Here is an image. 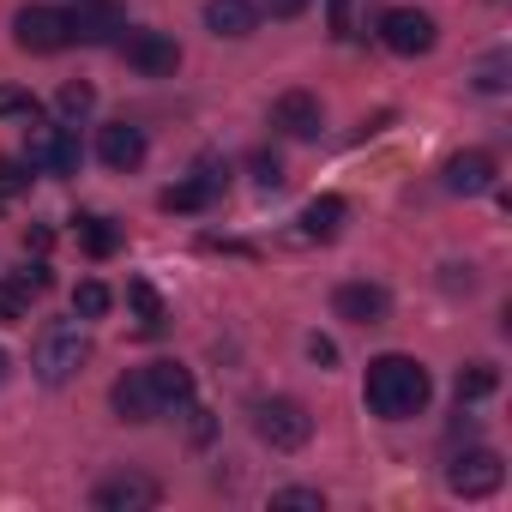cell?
Masks as SVG:
<instances>
[{"mask_svg":"<svg viewBox=\"0 0 512 512\" xmlns=\"http://www.w3.org/2000/svg\"><path fill=\"white\" fill-rule=\"evenodd\" d=\"M428 392H434V380H428V368L416 362V356H374L368 362V380H362V398H368V410L374 416H386V422H410V416H422L428 410Z\"/></svg>","mask_w":512,"mask_h":512,"instance_id":"1","label":"cell"},{"mask_svg":"<svg viewBox=\"0 0 512 512\" xmlns=\"http://www.w3.org/2000/svg\"><path fill=\"white\" fill-rule=\"evenodd\" d=\"M91 362V338H85V320H49L31 344V368L43 386H67L79 368Z\"/></svg>","mask_w":512,"mask_h":512,"instance_id":"2","label":"cell"},{"mask_svg":"<svg viewBox=\"0 0 512 512\" xmlns=\"http://www.w3.org/2000/svg\"><path fill=\"white\" fill-rule=\"evenodd\" d=\"M253 434H260L272 452H302L314 440V416L296 398H260L253 404Z\"/></svg>","mask_w":512,"mask_h":512,"instance_id":"3","label":"cell"},{"mask_svg":"<svg viewBox=\"0 0 512 512\" xmlns=\"http://www.w3.org/2000/svg\"><path fill=\"white\" fill-rule=\"evenodd\" d=\"M31 139H25V169L37 175H73L79 169V139L73 127H55V121H25Z\"/></svg>","mask_w":512,"mask_h":512,"instance_id":"4","label":"cell"},{"mask_svg":"<svg viewBox=\"0 0 512 512\" xmlns=\"http://www.w3.org/2000/svg\"><path fill=\"white\" fill-rule=\"evenodd\" d=\"M13 43L25 55H61L73 43V25H67L61 7H19L13 13Z\"/></svg>","mask_w":512,"mask_h":512,"instance_id":"5","label":"cell"},{"mask_svg":"<svg viewBox=\"0 0 512 512\" xmlns=\"http://www.w3.org/2000/svg\"><path fill=\"white\" fill-rule=\"evenodd\" d=\"M500 482H506V464H500V452H488V446H470V452H458V458L446 464V488L464 494V500H482V494H494Z\"/></svg>","mask_w":512,"mask_h":512,"instance_id":"6","label":"cell"},{"mask_svg":"<svg viewBox=\"0 0 512 512\" xmlns=\"http://www.w3.org/2000/svg\"><path fill=\"white\" fill-rule=\"evenodd\" d=\"M434 37H440V25H434L428 13H416V7H392V13H380V43H386L392 55H428Z\"/></svg>","mask_w":512,"mask_h":512,"instance_id":"7","label":"cell"},{"mask_svg":"<svg viewBox=\"0 0 512 512\" xmlns=\"http://www.w3.org/2000/svg\"><path fill=\"white\" fill-rule=\"evenodd\" d=\"M157 500H163V488H157L151 476H139V470L103 476V482H97V494H91V506H97V512H151Z\"/></svg>","mask_w":512,"mask_h":512,"instance_id":"8","label":"cell"},{"mask_svg":"<svg viewBox=\"0 0 512 512\" xmlns=\"http://www.w3.org/2000/svg\"><path fill=\"white\" fill-rule=\"evenodd\" d=\"M121 55H127V67L145 73V79H169V73L181 67V49H175V37H163V31H127V37H121Z\"/></svg>","mask_w":512,"mask_h":512,"instance_id":"9","label":"cell"},{"mask_svg":"<svg viewBox=\"0 0 512 512\" xmlns=\"http://www.w3.org/2000/svg\"><path fill=\"white\" fill-rule=\"evenodd\" d=\"M332 314H338V320H350V326H386L392 296H386V284L356 278V284H338V290H332Z\"/></svg>","mask_w":512,"mask_h":512,"instance_id":"10","label":"cell"},{"mask_svg":"<svg viewBox=\"0 0 512 512\" xmlns=\"http://www.w3.org/2000/svg\"><path fill=\"white\" fill-rule=\"evenodd\" d=\"M67 25H73V43H121L127 13L115 7V0H73Z\"/></svg>","mask_w":512,"mask_h":512,"instance_id":"11","label":"cell"},{"mask_svg":"<svg viewBox=\"0 0 512 512\" xmlns=\"http://www.w3.org/2000/svg\"><path fill=\"white\" fill-rule=\"evenodd\" d=\"M272 127H278L284 139H320L326 109H320V97H314V91H284V97L272 103Z\"/></svg>","mask_w":512,"mask_h":512,"instance_id":"12","label":"cell"},{"mask_svg":"<svg viewBox=\"0 0 512 512\" xmlns=\"http://www.w3.org/2000/svg\"><path fill=\"white\" fill-rule=\"evenodd\" d=\"M97 157H103V169L133 175L145 163V133L133 121H109V127H97Z\"/></svg>","mask_w":512,"mask_h":512,"instance_id":"13","label":"cell"},{"mask_svg":"<svg viewBox=\"0 0 512 512\" xmlns=\"http://www.w3.org/2000/svg\"><path fill=\"white\" fill-rule=\"evenodd\" d=\"M139 374H145V386H151L157 416H169V410H187V404H193V374H187L181 362H151V368H139Z\"/></svg>","mask_w":512,"mask_h":512,"instance_id":"14","label":"cell"},{"mask_svg":"<svg viewBox=\"0 0 512 512\" xmlns=\"http://www.w3.org/2000/svg\"><path fill=\"white\" fill-rule=\"evenodd\" d=\"M488 187H494V157H488V151H458V157H446V193L476 199V193H488Z\"/></svg>","mask_w":512,"mask_h":512,"instance_id":"15","label":"cell"},{"mask_svg":"<svg viewBox=\"0 0 512 512\" xmlns=\"http://www.w3.org/2000/svg\"><path fill=\"white\" fill-rule=\"evenodd\" d=\"M253 25H260L253 0H205V31L211 37H253Z\"/></svg>","mask_w":512,"mask_h":512,"instance_id":"16","label":"cell"},{"mask_svg":"<svg viewBox=\"0 0 512 512\" xmlns=\"http://www.w3.org/2000/svg\"><path fill=\"white\" fill-rule=\"evenodd\" d=\"M109 404H115V416L121 422H157V404H151V386H145V374L133 368V374H121L115 386H109Z\"/></svg>","mask_w":512,"mask_h":512,"instance_id":"17","label":"cell"},{"mask_svg":"<svg viewBox=\"0 0 512 512\" xmlns=\"http://www.w3.org/2000/svg\"><path fill=\"white\" fill-rule=\"evenodd\" d=\"M344 217H350V205H344L338 193H320V199L302 205V235H308V241H332V235L344 229Z\"/></svg>","mask_w":512,"mask_h":512,"instance_id":"18","label":"cell"},{"mask_svg":"<svg viewBox=\"0 0 512 512\" xmlns=\"http://www.w3.org/2000/svg\"><path fill=\"white\" fill-rule=\"evenodd\" d=\"M127 308L139 314V332H145V338H157V332L169 326V308H163V296H157L145 278H133V284H127Z\"/></svg>","mask_w":512,"mask_h":512,"instance_id":"19","label":"cell"},{"mask_svg":"<svg viewBox=\"0 0 512 512\" xmlns=\"http://www.w3.org/2000/svg\"><path fill=\"white\" fill-rule=\"evenodd\" d=\"M211 199H217V193H211V187H205L199 175H187V181L163 187V199H157V205H163V211H205Z\"/></svg>","mask_w":512,"mask_h":512,"instance_id":"20","label":"cell"},{"mask_svg":"<svg viewBox=\"0 0 512 512\" xmlns=\"http://www.w3.org/2000/svg\"><path fill=\"white\" fill-rule=\"evenodd\" d=\"M470 79H476V91L500 97V91H506V79H512V55H506V49H488V55L476 61V73H470Z\"/></svg>","mask_w":512,"mask_h":512,"instance_id":"21","label":"cell"},{"mask_svg":"<svg viewBox=\"0 0 512 512\" xmlns=\"http://www.w3.org/2000/svg\"><path fill=\"white\" fill-rule=\"evenodd\" d=\"M55 109H61V121L67 127H79L91 109H97V91L85 85V79H73V85H61V97H55Z\"/></svg>","mask_w":512,"mask_h":512,"instance_id":"22","label":"cell"},{"mask_svg":"<svg viewBox=\"0 0 512 512\" xmlns=\"http://www.w3.org/2000/svg\"><path fill=\"white\" fill-rule=\"evenodd\" d=\"M31 296H37V290H31L19 272H13V278H0V320H7V326L25 320V314H31Z\"/></svg>","mask_w":512,"mask_h":512,"instance_id":"23","label":"cell"},{"mask_svg":"<svg viewBox=\"0 0 512 512\" xmlns=\"http://www.w3.org/2000/svg\"><path fill=\"white\" fill-rule=\"evenodd\" d=\"M109 302H115V296H109V284H97V278H85V284L73 290V314H79V320H103Z\"/></svg>","mask_w":512,"mask_h":512,"instance_id":"24","label":"cell"},{"mask_svg":"<svg viewBox=\"0 0 512 512\" xmlns=\"http://www.w3.org/2000/svg\"><path fill=\"white\" fill-rule=\"evenodd\" d=\"M494 392V368L488 362H470L464 374H458V404H476V398H488Z\"/></svg>","mask_w":512,"mask_h":512,"instance_id":"25","label":"cell"},{"mask_svg":"<svg viewBox=\"0 0 512 512\" xmlns=\"http://www.w3.org/2000/svg\"><path fill=\"white\" fill-rule=\"evenodd\" d=\"M272 506H290V512H326V494H320V488H278Z\"/></svg>","mask_w":512,"mask_h":512,"instance_id":"26","label":"cell"},{"mask_svg":"<svg viewBox=\"0 0 512 512\" xmlns=\"http://www.w3.org/2000/svg\"><path fill=\"white\" fill-rule=\"evenodd\" d=\"M79 235H85L91 253H115V229H109V217H79Z\"/></svg>","mask_w":512,"mask_h":512,"instance_id":"27","label":"cell"},{"mask_svg":"<svg viewBox=\"0 0 512 512\" xmlns=\"http://www.w3.org/2000/svg\"><path fill=\"white\" fill-rule=\"evenodd\" d=\"M0 115H13V121H37V97H31V91H13V85H0Z\"/></svg>","mask_w":512,"mask_h":512,"instance_id":"28","label":"cell"},{"mask_svg":"<svg viewBox=\"0 0 512 512\" xmlns=\"http://www.w3.org/2000/svg\"><path fill=\"white\" fill-rule=\"evenodd\" d=\"M253 175H260V187H278L284 181V163L278 157H253Z\"/></svg>","mask_w":512,"mask_h":512,"instance_id":"29","label":"cell"},{"mask_svg":"<svg viewBox=\"0 0 512 512\" xmlns=\"http://www.w3.org/2000/svg\"><path fill=\"white\" fill-rule=\"evenodd\" d=\"M19 187H25V163L7 157V163H0V193H19Z\"/></svg>","mask_w":512,"mask_h":512,"instance_id":"30","label":"cell"},{"mask_svg":"<svg viewBox=\"0 0 512 512\" xmlns=\"http://www.w3.org/2000/svg\"><path fill=\"white\" fill-rule=\"evenodd\" d=\"M302 7H308V0H266V13H272V19H296Z\"/></svg>","mask_w":512,"mask_h":512,"instance_id":"31","label":"cell"},{"mask_svg":"<svg viewBox=\"0 0 512 512\" xmlns=\"http://www.w3.org/2000/svg\"><path fill=\"white\" fill-rule=\"evenodd\" d=\"M332 31H338V37L350 31V0H332Z\"/></svg>","mask_w":512,"mask_h":512,"instance_id":"32","label":"cell"},{"mask_svg":"<svg viewBox=\"0 0 512 512\" xmlns=\"http://www.w3.org/2000/svg\"><path fill=\"white\" fill-rule=\"evenodd\" d=\"M7 374H13V356H7V350H0V380H7Z\"/></svg>","mask_w":512,"mask_h":512,"instance_id":"33","label":"cell"}]
</instances>
